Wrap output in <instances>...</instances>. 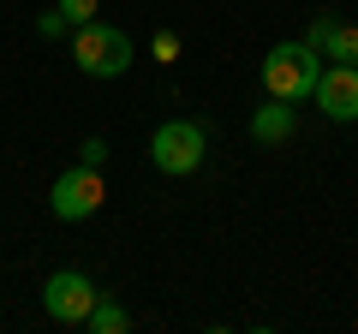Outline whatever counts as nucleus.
<instances>
[{
	"label": "nucleus",
	"instance_id": "nucleus-1",
	"mask_svg": "<svg viewBox=\"0 0 358 334\" xmlns=\"http://www.w3.org/2000/svg\"><path fill=\"white\" fill-rule=\"evenodd\" d=\"M322 78V54L310 42H275L263 54V90L281 96V102H310Z\"/></svg>",
	"mask_w": 358,
	"mask_h": 334
},
{
	"label": "nucleus",
	"instance_id": "nucleus-2",
	"mask_svg": "<svg viewBox=\"0 0 358 334\" xmlns=\"http://www.w3.org/2000/svg\"><path fill=\"white\" fill-rule=\"evenodd\" d=\"M72 60L84 78H126L131 72V36L120 24H102V18H90V24L72 30Z\"/></svg>",
	"mask_w": 358,
	"mask_h": 334
},
{
	"label": "nucleus",
	"instance_id": "nucleus-3",
	"mask_svg": "<svg viewBox=\"0 0 358 334\" xmlns=\"http://www.w3.org/2000/svg\"><path fill=\"white\" fill-rule=\"evenodd\" d=\"M203 155H209V131L197 126V119H162V126L150 131V167L167 173V180L197 173Z\"/></svg>",
	"mask_w": 358,
	"mask_h": 334
},
{
	"label": "nucleus",
	"instance_id": "nucleus-4",
	"mask_svg": "<svg viewBox=\"0 0 358 334\" xmlns=\"http://www.w3.org/2000/svg\"><path fill=\"white\" fill-rule=\"evenodd\" d=\"M108 203V180H102V167H66L60 180H54V191H48V209H54V221H90L96 209Z\"/></svg>",
	"mask_w": 358,
	"mask_h": 334
},
{
	"label": "nucleus",
	"instance_id": "nucleus-5",
	"mask_svg": "<svg viewBox=\"0 0 358 334\" xmlns=\"http://www.w3.org/2000/svg\"><path fill=\"white\" fill-rule=\"evenodd\" d=\"M96 298H102V293L90 286L84 269H60V275L42 281V310H48L54 322H66V328H84L90 310H96Z\"/></svg>",
	"mask_w": 358,
	"mask_h": 334
},
{
	"label": "nucleus",
	"instance_id": "nucleus-6",
	"mask_svg": "<svg viewBox=\"0 0 358 334\" xmlns=\"http://www.w3.org/2000/svg\"><path fill=\"white\" fill-rule=\"evenodd\" d=\"M310 102L322 108V119H334V126H352L358 119V66H322V78H317V96Z\"/></svg>",
	"mask_w": 358,
	"mask_h": 334
},
{
	"label": "nucleus",
	"instance_id": "nucleus-7",
	"mask_svg": "<svg viewBox=\"0 0 358 334\" xmlns=\"http://www.w3.org/2000/svg\"><path fill=\"white\" fill-rule=\"evenodd\" d=\"M293 131H299V114H293V102H281V96H268V102L251 114V138L257 143H287Z\"/></svg>",
	"mask_w": 358,
	"mask_h": 334
},
{
	"label": "nucleus",
	"instance_id": "nucleus-8",
	"mask_svg": "<svg viewBox=\"0 0 358 334\" xmlns=\"http://www.w3.org/2000/svg\"><path fill=\"white\" fill-rule=\"evenodd\" d=\"M84 328H90V334H126L131 317H126V305H114V298H96V310H90Z\"/></svg>",
	"mask_w": 358,
	"mask_h": 334
},
{
	"label": "nucleus",
	"instance_id": "nucleus-9",
	"mask_svg": "<svg viewBox=\"0 0 358 334\" xmlns=\"http://www.w3.org/2000/svg\"><path fill=\"white\" fill-rule=\"evenodd\" d=\"M322 54H329V60H341V66H358V24H334V36L322 42Z\"/></svg>",
	"mask_w": 358,
	"mask_h": 334
},
{
	"label": "nucleus",
	"instance_id": "nucleus-10",
	"mask_svg": "<svg viewBox=\"0 0 358 334\" xmlns=\"http://www.w3.org/2000/svg\"><path fill=\"white\" fill-rule=\"evenodd\" d=\"M66 30H72V18H66V13H60V6H48V13H42V18H36V36H48V42H60V36H66Z\"/></svg>",
	"mask_w": 358,
	"mask_h": 334
},
{
	"label": "nucleus",
	"instance_id": "nucleus-11",
	"mask_svg": "<svg viewBox=\"0 0 358 334\" xmlns=\"http://www.w3.org/2000/svg\"><path fill=\"white\" fill-rule=\"evenodd\" d=\"M150 60H162V66L179 60V36H173V30H155V36H150Z\"/></svg>",
	"mask_w": 358,
	"mask_h": 334
},
{
	"label": "nucleus",
	"instance_id": "nucleus-12",
	"mask_svg": "<svg viewBox=\"0 0 358 334\" xmlns=\"http://www.w3.org/2000/svg\"><path fill=\"white\" fill-rule=\"evenodd\" d=\"M334 24H341V18H334V13H317V18H310V30H305V42H310V48H317V54H322V42L334 36Z\"/></svg>",
	"mask_w": 358,
	"mask_h": 334
},
{
	"label": "nucleus",
	"instance_id": "nucleus-13",
	"mask_svg": "<svg viewBox=\"0 0 358 334\" xmlns=\"http://www.w3.org/2000/svg\"><path fill=\"white\" fill-rule=\"evenodd\" d=\"M54 6H60V13L72 18V30H78V24H90V18H96V0H54Z\"/></svg>",
	"mask_w": 358,
	"mask_h": 334
},
{
	"label": "nucleus",
	"instance_id": "nucleus-14",
	"mask_svg": "<svg viewBox=\"0 0 358 334\" xmlns=\"http://www.w3.org/2000/svg\"><path fill=\"white\" fill-rule=\"evenodd\" d=\"M78 161H84V167H102V161H108V143H102V138H84V150H78Z\"/></svg>",
	"mask_w": 358,
	"mask_h": 334
}]
</instances>
